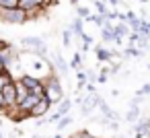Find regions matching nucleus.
Instances as JSON below:
<instances>
[{"instance_id":"f8f14e48","label":"nucleus","mask_w":150,"mask_h":138,"mask_svg":"<svg viewBox=\"0 0 150 138\" xmlns=\"http://www.w3.org/2000/svg\"><path fill=\"white\" fill-rule=\"evenodd\" d=\"M113 29H115V33H117L119 37H123V35H129V27L125 25V21H121V23L113 25Z\"/></svg>"},{"instance_id":"dca6fc26","label":"nucleus","mask_w":150,"mask_h":138,"mask_svg":"<svg viewBox=\"0 0 150 138\" xmlns=\"http://www.w3.org/2000/svg\"><path fill=\"white\" fill-rule=\"evenodd\" d=\"M70 124H72V117H70L68 113H66V115H62V117H60V120L56 122L58 130H64V128H66V126H70Z\"/></svg>"},{"instance_id":"393cba45","label":"nucleus","mask_w":150,"mask_h":138,"mask_svg":"<svg viewBox=\"0 0 150 138\" xmlns=\"http://www.w3.org/2000/svg\"><path fill=\"white\" fill-rule=\"evenodd\" d=\"M4 70H8V66L4 64V60H2V58H0V74H2Z\"/></svg>"},{"instance_id":"bb28decb","label":"nucleus","mask_w":150,"mask_h":138,"mask_svg":"<svg viewBox=\"0 0 150 138\" xmlns=\"http://www.w3.org/2000/svg\"><path fill=\"white\" fill-rule=\"evenodd\" d=\"M6 46H11V43H8V41H4V39H0V50L6 48Z\"/></svg>"},{"instance_id":"6e6552de","label":"nucleus","mask_w":150,"mask_h":138,"mask_svg":"<svg viewBox=\"0 0 150 138\" xmlns=\"http://www.w3.org/2000/svg\"><path fill=\"white\" fill-rule=\"evenodd\" d=\"M138 115H140V109H138V105H129V109L125 111V122H127V124H136Z\"/></svg>"},{"instance_id":"20e7f679","label":"nucleus","mask_w":150,"mask_h":138,"mask_svg":"<svg viewBox=\"0 0 150 138\" xmlns=\"http://www.w3.org/2000/svg\"><path fill=\"white\" fill-rule=\"evenodd\" d=\"M52 101L47 99V97H41L37 103H35V107L31 109V117H43V115H47V111L52 109Z\"/></svg>"},{"instance_id":"9b49d317","label":"nucleus","mask_w":150,"mask_h":138,"mask_svg":"<svg viewBox=\"0 0 150 138\" xmlns=\"http://www.w3.org/2000/svg\"><path fill=\"white\" fill-rule=\"evenodd\" d=\"M129 56H132V58H142V52H140L136 46H127V48L123 50V58H129Z\"/></svg>"},{"instance_id":"1a4fd4ad","label":"nucleus","mask_w":150,"mask_h":138,"mask_svg":"<svg viewBox=\"0 0 150 138\" xmlns=\"http://www.w3.org/2000/svg\"><path fill=\"white\" fill-rule=\"evenodd\" d=\"M15 85H17V101L21 103V101H23V99H25V97H27L31 91H29V89H27V87H25L21 80H15Z\"/></svg>"},{"instance_id":"f03ea898","label":"nucleus","mask_w":150,"mask_h":138,"mask_svg":"<svg viewBox=\"0 0 150 138\" xmlns=\"http://www.w3.org/2000/svg\"><path fill=\"white\" fill-rule=\"evenodd\" d=\"M0 19L8 25H25L29 21V15L21 6H15V9H2L0 6Z\"/></svg>"},{"instance_id":"412c9836","label":"nucleus","mask_w":150,"mask_h":138,"mask_svg":"<svg viewBox=\"0 0 150 138\" xmlns=\"http://www.w3.org/2000/svg\"><path fill=\"white\" fill-rule=\"evenodd\" d=\"M70 39H72V29H66V31L62 33V41H64V46H70Z\"/></svg>"},{"instance_id":"4be33fe9","label":"nucleus","mask_w":150,"mask_h":138,"mask_svg":"<svg viewBox=\"0 0 150 138\" xmlns=\"http://www.w3.org/2000/svg\"><path fill=\"white\" fill-rule=\"evenodd\" d=\"M60 117H62V113H60V111H56V113H52V115L47 117V122H50V124H56Z\"/></svg>"},{"instance_id":"9d476101","label":"nucleus","mask_w":150,"mask_h":138,"mask_svg":"<svg viewBox=\"0 0 150 138\" xmlns=\"http://www.w3.org/2000/svg\"><path fill=\"white\" fill-rule=\"evenodd\" d=\"M19 6H21L23 11H27V15L33 13L35 9H39V4L35 2V0H19Z\"/></svg>"},{"instance_id":"c85d7f7f","label":"nucleus","mask_w":150,"mask_h":138,"mask_svg":"<svg viewBox=\"0 0 150 138\" xmlns=\"http://www.w3.org/2000/svg\"><path fill=\"white\" fill-rule=\"evenodd\" d=\"M146 68H148V70H150V62H148V64H146Z\"/></svg>"},{"instance_id":"a878e982","label":"nucleus","mask_w":150,"mask_h":138,"mask_svg":"<svg viewBox=\"0 0 150 138\" xmlns=\"http://www.w3.org/2000/svg\"><path fill=\"white\" fill-rule=\"evenodd\" d=\"M60 0H45V6H56Z\"/></svg>"},{"instance_id":"ddd939ff","label":"nucleus","mask_w":150,"mask_h":138,"mask_svg":"<svg viewBox=\"0 0 150 138\" xmlns=\"http://www.w3.org/2000/svg\"><path fill=\"white\" fill-rule=\"evenodd\" d=\"M70 107H72V101H70V99H62V101L58 103V111H60L62 115L70 113Z\"/></svg>"},{"instance_id":"5701e85b","label":"nucleus","mask_w":150,"mask_h":138,"mask_svg":"<svg viewBox=\"0 0 150 138\" xmlns=\"http://www.w3.org/2000/svg\"><path fill=\"white\" fill-rule=\"evenodd\" d=\"M107 74H109V72H105V70H103V72L97 76V80H99V83H107Z\"/></svg>"},{"instance_id":"7ed1b4c3","label":"nucleus","mask_w":150,"mask_h":138,"mask_svg":"<svg viewBox=\"0 0 150 138\" xmlns=\"http://www.w3.org/2000/svg\"><path fill=\"white\" fill-rule=\"evenodd\" d=\"M2 97H4V105H6V107H19V101H17V85H15V80H11V83L4 85Z\"/></svg>"},{"instance_id":"f3484780","label":"nucleus","mask_w":150,"mask_h":138,"mask_svg":"<svg viewBox=\"0 0 150 138\" xmlns=\"http://www.w3.org/2000/svg\"><path fill=\"white\" fill-rule=\"evenodd\" d=\"M70 66H72V68H78V70H82V56H80V54H74V58H72Z\"/></svg>"},{"instance_id":"4468645a","label":"nucleus","mask_w":150,"mask_h":138,"mask_svg":"<svg viewBox=\"0 0 150 138\" xmlns=\"http://www.w3.org/2000/svg\"><path fill=\"white\" fill-rule=\"evenodd\" d=\"M82 27H84V19L82 17H78V19H74V23H72V33H76V35H80L82 33Z\"/></svg>"},{"instance_id":"0eeeda50","label":"nucleus","mask_w":150,"mask_h":138,"mask_svg":"<svg viewBox=\"0 0 150 138\" xmlns=\"http://www.w3.org/2000/svg\"><path fill=\"white\" fill-rule=\"evenodd\" d=\"M115 52H117L115 48H113V50H105L103 46H97V58H99L101 62H109V60H111V56H113Z\"/></svg>"},{"instance_id":"39448f33","label":"nucleus","mask_w":150,"mask_h":138,"mask_svg":"<svg viewBox=\"0 0 150 138\" xmlns=\"http://www.w3.org/2000/svg\"><path fill=\"white\" fill-rule=\"evenodd\" d=\"M21 43L27 48L25 52H29V54H35L37 50L45 48V43H43V39H41V37H23V39H21Z\"/></svg>"},{"instance_id":"cd10ccee","label":"nucleus","mask_w":150,"mask_h":138,"mask_svg":"<svg viewBox=\"0 0 150 138\" xmlns=\"http://www.w3.org/2000/svg\"><path fill=\"white\" fill-rule=\"evenodd\" d=\"M70 2H72V4H74V6H76V4H78V0H70Z\"/></svg>"},{"instance_id":"2eb2a0df","label":"nucleus","mask_w":150,"mask_h":138,"mask_svg":"<svg viewBox=\"0 0 150 138\" xmlns=\"http://www.w3.org/2000/svg\"><path fill=\"white\" fill-rule=\"evenodd\" d=\"M11 80H15V76L11 74V70H4L2 74H0V91H2V89H4V85H6V83H11Z\"/></svg>"},{"instance_id":"f257e3e1","label":"nucleus","mask_w":150,"mask_h":138,"mask_svg":"<svg viewBox=\"0 0 150 138\" xmlns=\"http://www.w3.org/2000/svg\"><path fill=\"white\" fill-rule=\"evenodd\" d=\"M43 83H45V97H47L54 105H58V103L64 99V87H62L60 78L56 76V70L50 72V74L43 78Z\"/></svg>"},{"instance_id":"aec40b11","label":"nucleus","mask_w":150,"mask_h":138,"mask_svg":"<svg viewBox=\"0 0 150 138\" xmlns=\"http://www.w3.org/2000/svg\"><path fill=\"white\" fill-rule=\"evenodd\" d=\"M93 4H95L97 13H101V15H107V6H105L103 2H99V0H93Z\"/></svg>"},{"instance_id":"6ab92c4d","label":"nucleus","mask_w":150,"mask_h":138,"mask_svg":"<svg viewBox=\"0 0 150 138\" xmlns=\"http://www.w3.org/2000/svg\"><path fill=\"white\" fill-rule=\"evenodd\" d=\"M76 15H78V17H82V19H86V17L91 15V11H88L86 6H78V4H76Z\"/></svg>"},{"instance_id":"473e14b6","label":"nucleus","mask_w":150,"mask_h":138,"mask_svg":"<svg viewBox=\"0 0 150 138\" xmlns=\"http://www.w3.org/2000/svg\"><path fill=\"white\" fill-rule=\"evenodd\" d=\"M142 2H146V0H142Z\"/></svg>"},{"instance_id":"423d86ee","label":"nucleus","mask_w":150,"mask_h":138,"mask_svg":"<svg viewBox=\"0 0 150 138\" xmlns=\"http://www.w3.org/2000/svg\"><path fill=\"white\" fill-rule=\"evenodd\" d=\"M52 60H54L56 70H58V72H62V74L66 76V74H68V66H66V62H64L62 54H60V52H54V58H52Z\"/></svg>"},{"instance_id":"7c9ffc66","label":"nucleus","mask_w":150,"mask_h":138,"mask_svg":"<svg viewBox=\"0 0 150 138\" xmlns=\"http://www.w3.org/2000/svg\"><path fill=\"white\" fill-rule=\"evenodd\" d=\"M0 126H2V120H0Z\"/></svg>"},{"instance_id":"b1692460","label":"nucleus","mask_w":150,"mask_h":138,"mask_svg":"<svg viewBox=\"0 0 150 138\" xmlns=\"http://www.w3.org/2000/svg\"><path fill=\"white\" fill-rule=\"evenodd\" d=\"M140 93H142V95H150V83H146V85L140 89Z\"/></svg>"},{"instance_id":"c756f323","label":"nucleus","mask_w":150,"mask_h":138,"mask_svg":"<svg viewBox=\"0 0 150 138\" xmlns=\"http://www.w3.org/2000/svg\"><path fill=\"white\" fill-rule=\"evenodd\" d=\"M0 138H4V134H2V132H0Z\"/></svg>"},{"instance_id":"2f4dec72","label":"nucleus","mask_w":150,"mask_h":138,"mask_svg":"<svg viewBox=\"0 0 150 138\" xmlns=\"http://www.w3.org/2000/svg\"><path fill=\"white\" fill-rule=\"evenodd\" d=\"M33 138H39V136H33Z\"/></svg>"},{"instance_id":"a211bd4d","label":"nucleus","mask_w":150,"mask_h":138,"mask_svg":"<svg viewBox=\"0 0 150 138\" xmlns=\"http://www.w3.org/2000/svg\"><path fill=\"white\" fill-rule=\"evenodd\" d=\"M70 138H97V136H93L88 130H78V132H74Z\"/></svg>"}]
</instances>
